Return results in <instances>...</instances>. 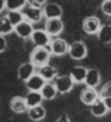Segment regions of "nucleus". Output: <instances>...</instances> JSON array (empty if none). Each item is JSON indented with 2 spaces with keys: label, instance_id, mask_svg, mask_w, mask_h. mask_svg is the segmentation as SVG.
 Returning <instances> with one entry per match:
<instances>
[{
  "label": "nucleus",
  "instance_id": "f257e3e1",
  "mask_svg": "<svg viewBox=\"0 0 111 122\" xmlns=\"http://www.w3.org/2000/svg\"><path fill=\"white\" fill-rule=\"evenodd\" d=\"M50 60V50L49 47H35L30 55V63L35 68H42L49 63Z\"/></svg>",
  "mask_w": 111,
  "mask_h": 122
},
{
  "label": "nucleus",
  "instance_id": "f03ea898",
  "mask_svg": "<svg viewBox=\"0 0 111 122\" xmlns=\"http://www.w3.org/2000/svg\"><path fill=\"white\" fill-rule=\"evenodd\" d=\"M53 85L56 88V92L61 95H67L72 91L74 88V81L71 79L69 75H58L56 79L53 81Z\"/></svg>",
  "mask_w": 111,
  "mask_h": 122
},
{
  "label": "nucleus",
  "instance_id": "7ed1b4c3",
  "mask_svg": "<svg viewBox=\"0 0 111 122\" xmlns=\"http://www.w3.org/2000/svg\"><path fill=\"white\" fill-rule=\"evenodd\" d=\"M68 53L72 59L75 60H82L87 57L88 55V49H87V45L84 42H74L72 45H69L68 47Z\"/></svg>",
  "mask_w": 111,
  "mask_h": 122
},
{
  "label": "nucleus",
  "instance_id": "20e7f679",
  "mask_svg": "<svg viewBox=\"0 0 111 122\" xmlns=\"http://www.w3.org/2000/svg\"><path fill=\"white\" fill-rule=\"evenodd\" d=\"M49 36H58L64 30V22L61 19H46L45 22V29H43Z\"/></svg>",
  "mask_w": 111,
  "mask_h": 122
},
{
  "label": "nucleus",
  "instance_id": "39448f33",
  "mask_svg": "<svg viewBox=\"0 0 111 122\" xmlns=\"http://www.w3.org/2000/svg\"><path fill=\"white\" fill-rule=\"evenodd\" d=\"M30 39H32L35 47H48V45L50 43V36H49L45 30H42V29L33 30Z\"/></svg>",
  "mask_w": 111,
  "mask_h": 122
},
{
  "label": "nucleus",
  "instance_id": "423d86ee",
  "mask_svg": "<svg viewBox=\"0 0 111 122\" xmlns=\"http://www.w3.org/2000/svg\"><path fill=\"white\" fill-rule=\"evenodd\" d=\"M48 47H49L50 53L56 55V56H62V55L68 53V47H69V45L67 43V40H64V39H61V37H56V39L50 40V43H49Z\"/></svg>",
  "mask_w": 111,
  "mask_h": 122
},
{
  "label": "nucleus",
  "instance_id": "0eeeda50",
  "mask_svg": "<svg viewBox=\"0 0 111 122\" xmlns=\"http://www.w3.org/2000/svg\"><path fill=\"white\" fill-rule=\"evenodd\" d=\"M42 13L46 19H61L62 16V7L58 3H52V2H46V5L42 9Z\"/></svg>",
  "mask_w": 111,
  "mask_h": 122
},
{
  "label": "nucleus",
  "instance_id": "6e6552de",
  "mask_svg": "<svg viewBox=\"0 0 111 122\" xmlns=\"http://www.w3.org/2000/svg\"><path fill=\"white\" fill-rule=\"evenodd\" d=\"M101 26L102 25H101L100 19L95 17V16H88L82 23V29L87 35H97L98 30L101 29Z\"/></svg>",
  "mask_w": 111,
  "mask_h": 122
},
{
  "label": "nucleus",
  "instance_id": "1a4fd4ad",
  "mask_svg": "<svg viewBox=\"0 0 111 122\" xmlns=\"http://www.w3.org/2000/svg\"><path fill=\"white\" fill-rule=\"evenodd\" d=\"M22 15L25 17V20L33 23V22H39L43 16L42 13V9H38V7H33V6H29L26 5L23 9H22Z\"/></svg>",
  "mask_w": 111,
  "mask_h": 122
},
{
  "label": "nucleus",
  "instance_id": "9d476101",
  "mask_svg": "<svg viewBox=\"0 0 111 122\" xmlns=\"http://www.w3.org/2000/svg\"><path fill=\"white\" fill-rule=\"evenodd\" d=\"M33 26L30 22L28 20H23L22 23H19L17 26H15V33L20 37V39H29L33 33Z\"/></svg>",
  "mask_w": 111,
  "mask_h": 122
},
{
  "label": "nucleus",
  "instance_id": "9b49d317",
  "mask_svg": "<svg viewBox=\"0 0 111 122\" xmlns=\"http://www.w3.org/2000/svg\"><path fill=\"white\" fill-rule=\"evenodd\" d=\"M45 83H46V82L42 79V76H40L39 73L32 75V76L25 82V85H26V88L29 89V92H40V89L43 88Z\"/></svg>",
  "mask_w": 111,
  "mask_h": 122
},
{
  "label": "nucleus",
  "instance_id": "f8f14e48",
  "mask_svg": "<svg viewBox=\"0 0 111 122\" xmlns=\"http://www.w3.org/2000/svg\"><path fill=\"white\" fill-rule=\"evenodd\" d=\"M36 73V68L30 63V62H26V63H22L17 69V78L22 81V82H26L32 75Z\"/></svg>",
  "mask_w": 111,
  "mask_h": 122
},
{
  "label": "nucleus",
  "instance_id": "ddd939ff",
  "mask_svg": "<svg viewBox=\"0 0 111 122\" xmlns=\"http://www.w3.org/2000/svg\"><path fill=\"white\" fill-rule=\"evenodd\" d=\"M101 82V75L97 69H88L87 71V75H85V79H84V83L87 85V88H92L95 89Z\"/></svg>",
  "mask_w": 111,
  "mask_h": 122
},
{
  "label": "nucleus",
  "instance_id": "4468645a",
  "mask_svg": "<svg viewBox=\"0 0 111 122\" xmlns=\"http://www.w3.org/2000/svg\"><path fill=\"white\" fill-rule=\"evenodd\" d=\"M38 73L42 76V79H43L45 82H53L55 79H56V76H58L56 68H55V66H50L49 63L45 65V66H42V68H39Z\"/></svg>",
  "mask_w": 111,
  "mask_h": 122
},
{
  "label": "nucleus",
  "instance_id": "2eb2a0df",
  "mask_svg": "<svg viewBox=\"0 0 111 122\" xmlns=\"http://www.w3.org/2000/svg\"><path fill=\"white\" fill-rule=\"evenodd\" d=\"M98 98H100V95H98L97 89H92V88H85V89L79 93V99H81V102L85 103V105H88V106H91Z\"/></svg>",
  "mask_w": 111,
  "mask_h": 122
},
{
  "label": "nucleus",
  "instance_id": "dca6fc26",
  "mask_svg": "<svg viewBox=\"0 0 111 122\" xmlns=\"http://www.w3.org/2000/svg\"><path fill=\"white\" fill-rule=\"evenodd\" d=\"M40 95H42V99H46V101L55 99V96L58 95V92H56V88H55L53 82H46L43 85V88L40 89Z\"/></svg>",
  "mask_w": 111,
  "mask_h": 122
},
{
  "label": "nucleus",
  "instance_id": "f3484780",
  "mask_svg": "<svg viewBox=\"0 0 111 122\" xmlns=\"http://www.w3.org/2000/svg\"><path fill=\"white\" fill-rule=\"evenodd\" d=\"M10 109L15 112V113H23L26 112L28 106H26V102H25V98L22 96H15L10 99Z\"/></svg>",
  "mask_w": 111,
  "mask_h": 122
},
{
  "label": "nucleus",
  "instance_id": "a211bd4d",
  "mask_svg": "<svg viewBox=\"0 0 111 122\" xmlns=\"http://www.w3.org/2000/svg\"><path fill=\"white\" fill-rule=\"evenodd\" d=\"M28 116H29L30 121L39 122V121H42V119L46 116V111H45V108H43L42 105L35 106V108H29V109H28Z\"/></svg>",
  "mask_w": 111,
  "mask_h": 122
},
{
  "label": "nucleus",
  "instance_id": "6ab92c4d",
  "mask_svg": "<svg viewBox=\"0 0 111 122\" xmlns=\"http://www.w3.org/2000/svg\"><path fill=\"white\" fill-rule=\"evenodd\" d=\"M89 108H91V113H92L94 116H97V118H101V116H104V115L108 112V109H107V106L104 105V101H102L101 98H98Z\"/></svg>",
  "mask_w": 111,
  "mask_h": 122
},
{
  "label": "nucleus",
  "instance_id": "aec40b11",
  "mask_svg": "<svg viewBox=\"0 0 111 122\" xmlns=\"http://www.w3.org/2000/svg\"><path fill=\"white\" fill-rule=\"evenodd\" d=\"M87 71H88V69H85L84 66H74V68L71 69V73H69V76H71V79L74 81V83H81V82H84L85 75H87Z\"/></svg>",
  "mask_w": 111,
  "mask_h": 122
},
{
  "label": "nucleus",
  "instance_id": "412c9836",
  "mask_svg": "<svg viewBox=\"0 0 111 122\" xmlns=\"http://www.w3.org/2000/svg\"><path fill=\"white\" fill-rule=\"evenodd\" d=\"M42 95L40 92H28L26 98H25V102H26V106L28 109L29 108H35V106H39L42 103Z\"/></svg>",
  "mask_w": 111,
  "mask_h": 122
},
{
  "label": "nucleus",
  "instance_id": "4be33fe9",
  "mask_svg": "<svg viewBox=\"0 0 111 122\" xmlns=\"http://www.w3.org/2000/svg\"><path fill=\"white\" fill-rule=\"evenodd\" d=\"M97 35H98V40L101 43L110 45L111 43V25H102Z\"/></svg>",
  "mask_w": 111,
  "mask_h": 122
},
{
  "label": "nucleus",
  "instance_id": "5701e85b",
  "mask_svg": "<svg viewBox=\"0 0 111 122\" xmlns=\"http://www.w3.org/2000/svg\"><path fill=\"white\" fill-rule=\"evenodd\" d=\"M28 5V0H5V6L9 12L22 10Z\"/></svg>",
  "mask_w": 111,
  "mask_h": 122
},
{
  "label": "nucleus",
  "instance_id": "b1692460",
  "mask_svg": "<svg viewBox=\"0 0 111 122\" xmlns=\"http://www.w3.org/2000/svg\"><path fill=\"white\" fill-rule=\"evenodd\" d=\"M15 30V27L12 26V23L9 22L7 16L0 17V36H6L9 33H12Z\"/></svg>",
  "mask_w": 111,
  "mask_h": 122
},
{
  "label": "nucleus",
  "instance_id": "393cba45",
  "mask_svg": "<svg viewBox=\"0 0 111 122\" xmlns=\"http://www.w3.org/2000/svg\"><path fill=\"white\" fill-rule=\"evenodd\" d=\"M6 16H7V19H9V22L12 23V26H13V27H15V26H17L19 23H22V22L25 20V17H23V15H22V12H20V10L9 12Z\"/></svg>",
  "mask_w": 111,
  "mask_h": 122
},
{
  "label": "nucleus",
  "instance_id": "a878e982",
  "mask_svg": "<svg viewBox=\"0 0 111 122\" xmlns=\"http://www.w3.org/2000/svg\"><path fill=\"white\" fill-rule=\"evenodd\" d=\"M98 95H100V98H101V99L111 96V81H110V82H107V83L101 88V91L98 92Z\"/></svg>",
  "mask_w": 111,
  "mask_h": 122
},
{
  "label": "nucleus",
  "instance_id": "bb28decb",
  "mask_svg": "<svg viewBox=\"0 0 111 122\" xmlns=\"http://www.w3.org/2000/svg\"><path fill=\"white\" fill-rule=\"evenodd\" d=\"M101 12L105 16H111V0H104L101 3Z\"/></svg>",
  "mask_w": 111,
  "mask_h": 122
},
{
  "label": "nucleus",
  "instance_id": "cd10ccee",
  "mask_svg": "<svg viewBox=\"0 0 111 122\" xmlns=\"http://www.w3.org/2000/svg\"><path fill=\"white\" fill-rule=\"evenodd\" d=\"M28 5L29 6H33V7H38V9H42L46 5V0H29Z\"/></svg>",
  "mask_w": 111,
  "mask_h": 122
},
{
  "label": "nucleus",
  "instance_id": "c85d7f7f",
  "mask_svg": "<svg viewBox=\"0 0 111 122\" xmlns=\"http://www.w3.org/2000/svg\"><path fill=\"white\" fill-rule=\"evenodd\" d=\"M6 47H7V43H6L5 36H0V53L5 52V50H6Z\"/></svg>",
  "mask_w": 111,
  "mask_h": 122
},
{
  "label": "nucleus",
  "instance_id": "c756f323",
  "mask_svg": "<svg viewBox=\"0 0 111 122\" xmlns=\"http://www.w3.org/2000/svg\"><path fill=\"white\" fill-rule=\"evenodd\" d=\"M56 122H71V121H69V116H68L67 113H62V115L56 119Z\"/></svg>",
  "mask_w": 111,
  "mask_h": 122
},
{
  "label": "nucleus",
  "instance_id": "7c9ffc66",
  "mask_svg": "<svg viewBox=\"0 0 111 122\" xmlns=\"http://www.w3.org/2000/svg\"><path fill=\"white\" fill-rule=\"evenodd\" d=\"M102 101H104V105L107 106V109H108V111H111V96H108V98H104Z\"/></svg>",
  "mask_w": 111,
  "mask_h": 122
},
{
  "label": "nucleus",
  "instance_id": "2f4dec72",
  "mask_svg": "<svg viewBox=\"0 0 111 122\" xmlns=\"http://www.w3.org/2000/svg\"><path fill=\"white\" fill-rule=\"evenodd\" d=\"M5 9H6V6H5V0H0V13H2Z\"/></svg>",
  "mask_w": 111,
  "mask_h": 122
},
{
  "label": "nucleus",
  "instance_id": "473e14b6",
  "mask_svg": "<svg viewBox=\"0 0 111 122\" xmlns=\"http://www.w3.org/2000/svg\"><path fill=\"white\" fill-rule=\"evenodd\" d=\"M28 2H29V0H28Z\"/></svg>",
  "mask_w": 111,
  "mask_h": 122
}]
</instances>
